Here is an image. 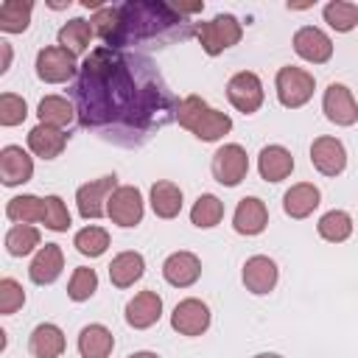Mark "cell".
<instances>
[{"mask_svg": "<svg viewBox=\"0 0 358 358\" xmlns=\"http://www.w3.org/2000/svg\"><path fill=\"white\" fill-rule=\"evenodd\" d=\"M76 115L84 129L117 145H140L176 120V95L159 70L117 48H95L73 84Z\"/></svg>", "mask_w": 358, "mask_h": 358, "instance_id": "obj_1", "label": "cell"}, {"mask_svg": "<svg viewBox=\"0 0 358 358\" xmlns=\"http://www.w3.org/2000/svg\"><path fill=\"white\" fill-rule=\"evenodd\" d=\"M120 8V22L117 31L109 42V48H129V45H140V42H168L176 34L187 36L190 25L187 20L173 11L171 3H159V0H145V3H123Z\"/></svg>", "mask_w": 358, "mask_h": 358, "instance_id": "obj_2", "label": "cell"}, {"mask_svg": "<svg viewBox=\"0 0 358 358\" xmlns=\"http://www.w3.org/2000/svg\"><path fill=\"white\" fill-rule=\"evenodd\" d=\"M176 120L182 129H187L193 137L204 140V143H215L221 140L224 134L232 131V117L227 112H218L213 109L204 98L199 95H187L182 98L179 103V112H176Z\"/></svg>", "mask_w": 358, "mask_h": 358, "instance_id": "obj_3", "label": "cell"}, {"mask_svg": "<svg viewBox=\"0 0 358 358\" xmlns=\"http://www.w3.org/2000/svg\"><path fill=\"white\" fill-rule=\"evenodd\" d=\"M241 36H243V25L232 14H215L213 20L196 25V39L207 56H218L229 50L232 45L241 42Z\"/></svg>", "mask_w": 358, "mask_h": 358, "instance_id": "obj_4", "label": "cell"}, {"mask_svg": "<svg viewBox=\"0 0 358 358\" xmlns=\"http://www.w3.org/2000/svg\"><path fill=\"white\" fill-rule=\"evenodd\" d=\"M274 90H277V101H280L285 109H299V106H305V103L313 98L316 78H313V73H308L305 67L285 64V67H280L277 76H274Z\"/></svg>", "mask_w": 358, "mask_h": 358, "instance_id": "obj_5", "label": "cell"}, {"mask_svg": "<svg viewBox=\"0 0 358 358\" xmlns=\"http://www.w3.org/2000/svg\"><path fill=\"white\" fill-rule=\"evenodd\" d=\"M210 171L215 176L218 185L224 187H235L246 179L249 173V157H246V148L238 145V143H224L215 154H213V162H210Z\"/></svg>", "mask_w": 358, "mask_h": 358, "instance_id": "obj_6", "label": "cell"}, {"mask_svg": "<svg viewBox=\"0 0 358 358\" xmlns=\"http://www.w3.org/2000/svg\"><path fill=\"white\" fill-rule=\"evenodd\" d=\"M117 176L115 173H106L101 179H92V182H84L78 190H76V207H78V215L84 221H95L101 215H106V201L109 196L117 190Z\"/></svg>", "mask_w": 358, "mask_h": 358, "instance_id": "obj_7", "label": "cell"}, {"mask_svg": "<svg viewBox=\"0 0 358 358\" xmlns=\"http://www.w3.org/2000/svg\"><path fill=\"white\" fill-rule=\"evenodd\" d=\"M81 67L76 64V56L59 45H48L36 53V76L45 84H64L70 81Z\"/></svg>", "mask_w": 358, "mask_h": 358, "instance_id": "obj_8", "label": "cell"}, {"mask_svg": "<svg viewBox=\"0 0 358 358\" xmlns=\"http://www.w3.org/2000/svg\"><path fill=\"white\" fill-rule=\"evenodd\" d=\"M227 98H229V103H232L238 112L255 115V112L263 106V98H266L263 81L257 78V73L241 70V73H235V76L227 81Z\"/></svg>", "mask_w": 358, "mask_h": 358, "instance_id": "obj_9", "label": "cell"}, {"mask_svg": "<svg viewBox=\"0 0 358 358\" xmlns=\"http://www.w3.org/2000/svg\"><path fill=\"white\" fill-rule=\"evenodd\" d=\"M143 213H145V204H143V193L134 187V185H120L109 201H106V215L112 218V224L123 227V229H131L143 221Z\"/></svg>", "mask_w": 358, "mask_h": 358, "instance_id": "obj_10", "label": "cell"}, {"mask_svg": "<svg viewBox=\"0 0 358 358\" xmlns=\"http://www.w3.org/2000/svg\"><path fill=\"white\" fill-rule=\"evenodd\" d=\"M322 112L330 123L336 126H352L358 123V103L352 98V90L347 84H327L324 95H322Z\"/></svg>", "mask_w": 358, "mask_h": 358, "instance_id": "obj_11", "label": "cell"}, {"mask_svg": "<svg viewBox=\"0 0 358 358\" xmlns=\"http://www.w3.org/2000/svg\"><path fill=\"white\" fill-rule=\"evenodd\" d=\"M310 165L322 176H338L347 168V148L338 137L322 134L310 143Z\"/></svg>", "mask_w": 358, "mask_h": 358, "instance_id": "obj_12", "label": "cell"}, {"mask_svg": "<svg viewBox=\"0 0 358 358\" xmlns=\"http://www.w3.org/2000/svg\"><path fill=\"white\" fill-rule=\"evenodd\" d=\"M210 308H207V302H201V299H196V296H187V299H182L176 308H173V313H171V327L179 333V336H201V333H207V327H210Z\"/></svg>", "mask_w": 358, "mask_h": 358, "instance_id": "obj_13", "label": "cell"}, {"mask_svg": "<svg viewBox=\"0 0 358 358\" xmlns=\"http://www.w3.org/2000/svg\"><path fill=\"white\" fill-rule=\"evenodd\" d=\"M241 280H243V285H246L249 294L266 296V294L274 291V285H277V280H280V271H277V263H274L271 257L255 255V257H249V260L243 263Z\"/></svg>", "mask_w": 358, "mask_h": 358, "instance_id": "obj_14", "label": "cell"}, {"mask_svg": "<svg viewBox=\"0 0 358 358\" xmlns=\"http://www.w3.org/2000/svg\"><path fill=\"white\" fill-rule=\"evenodd\" d=\"M294 53L310 64H324L333 56V39L316 25H302L294 34Z\"/></svg>", "mask_w": 358, "mask_h": 358, "instance_id": "obj_15", "label": "cell"}, {"mask_svg": "<svg viewBox=\"0 0 358 358\" xmlns=\"http://www.w3.org/2000/svg\"><path fill=\"white\" fill-rule=\"evenodd\" d=\"M34 176V159L22 145H3L0 148V179L6 187H17L31 182Z\"/></svg>", "mask_w": 358, "mask_h": 358, "instance_id": "obj_16", "label": "cell"}, {"mask_svg": "<svg viewBox=\"0 0 358 358\" xmlns=\"http://www.w3.org/2000/svg\"><path fill=\"white\" fill-rule=\"evenodd\" d=\"M266 227H268V207H266V201L257 199V196L241 199L238 207H235V215H232V229L238 235L252 238V235H260Z\"/></svg>", "mask_w": 358, "mask_h": 358, "instance_id": "obj_17", "label": "cell"}, {"mask_svg": "<svg viewBox=\"0 0 358 358\" xmlns=\"http://www.w3.org/2000/svg\"><path fill=\"white\" fill-rule=\"evenodd\" d=\"M159 316H162V296L151 288L134 294L126 302V324L134 327V330H145V327L157 324Z\"/></svg>", "mask_w": 358, "mask_h": 358, "instance_id": "obj_18", "label": "cell"}, {"mask_svg": "<svg viewBox=\"0 0 358 358\" xmlns=\"http://www.w3.org/2000/svg\"><path fill=\"white\" fill-rule=\"evenodd\" d=\"M62 268H64V252H62V246L59 243H45V246L36 249V255H34V260L28 266V277L36 285H50V282L59 280Z\"/></svg>", "mask_w": 358, "mask_h": 358, "instance_id": "obj_19", "label": "cell"}, {"mask_svg": "<svg viewBox=\"0 0 358 358\" xmlns=\"http://www.w3.org/2000/svg\"><path fill=\"white\" fill-rule=\"evenodd\" d=\"M162 277L173 288H190L201 277V260L193 252H185V249L182 252H173L162 263Z\"/></svg>", "mask_w": 358, "mask_h": 358, "instance_id": "obj_20", "label": "cell"}, {"mask_svg": "<svg viewBox=\"0 0 358 358\" xmlns=\"http://www.w3.org/2000/svg\"><path fill=\"white\" fill-rule=\"evenodd\" d=\"M64 347H67V338H64L62 327L53 322L36 324L28 336V350L34 358H59L64 352Z\"/></svg>", "mask_w": 358, "mask_h": 358, "instance_id": "obj_21", "label": "cell"}, {"mask_svg": "<svg viewBox=\"0 0 358 358\" xmlns=\"http://www.w3.org/2000/svg\"><path fill=\"white\" fill-rule=\"evenodd\" d=\"M257 171L266 182H282L291 176L294 171V157L285 145H263L260 157H257Z\"/></svg>", "mask_w": 358, "mask_h": 358, "instance_id": "obj_22", "label": "cell"}, {"mask_svg": "<svg viewBox=\"0 0 358 358\" xmlns=\"http://www.w3.org/2000/svg\"><path fill=\"white\" fill-rule=\"evenodd\" d=\"M67 145V134L64 129H53V126H45V123H36L31 131H28V148L34 157L39 159H56Z\"/></svg>", "mask_w": 358, "mask_h": 358, "instance_id": "obj_23", "label": "cell"}, {"mask_svg": "<svg viewBox=\"0 0 358 358\" xmlns=\"http://www.w3.org/2000/svg\"><path fill=\"white\" fill-rule=\"evenodd\" d=\"M319 201H322V193H319V187L313 185V182H299V185H291L288 190H285V196H282V210H285V215H291V218H308L316 207H319Z\"/></svg>", "mask_w": 358, "mask_h": 358, "instance_id": "obj_24", "label": "cell"}, {"mask_svg": "<svg viewBox=\"0 0 358 358\" xmlns=\"http://www.w3.org/2000/svg\"><path fill=\"white\" fill-rule=\"evenodd\" d=\"M143 271H145V257H143L140 252H131V249L115 255L112 263H109V280H112L115 288H129V285H134V282L143 277Z\"/></svg>", "mask_w": 358, "mask_h": 358, "instance_id": "obj_25", "label": "cell"}, {"mask_svg": "<svg viewBox=\"0 0 358 358\" xmlns=\"http://www.w3.org/2000/svg\"><path fill=\"white\" fill-rule=\"evenodd\" d=\"M115 350V336L106 324H87L78 333V355L81 358H109Z\"/></svg>", "mask_w": 358, "mask_h": 358, "instance_id": "obj_26", "label": "cell"}, {"mask_svg": "<svg viewBox=\"0 0 358 358\" xmlns=\"http://www.w3.org/2000/svg\"><path fill=\"white\" fill-rule=\"evenodd\" d=\"M148 201H151V210H154L157 218H165V221L176 218L179 210H182V187L168 182V179H159V182L151 185Z\"/></svg>", "mask_w": 358, "mask_h": 358, "instance_id": "obj_27", "label": "cell"}, {"mask_svg": "<svg viewBox=\"0 0 358 358\" xmlns=\"http://www.w3.org/2000/svg\"><path fill=\"white\" fill-rule=\"evenodd\" d=\"M92 36H95L92 25H90L87 20H81V17H73V20H67V22L59 28V34H56V39H59V48L70 50L73 56H81V53H87V48H90Z\"/></svg>", "mask_w": 358, "mask_h": 358, "instance_id": "obj_28", "label": "cell"}, {"mask_svg": "<svg viewBox=\"0 0 358 358\" xmlns=\"http://www.w3.org/2000/svg\"><path fill=\"white\" fill-rule=\"evenodd\" d=\"M36 115H39V123L53 126V129H64V126L73 123L76 106L64 95H45L39 101V106H36Z\"/></svg>", "mask_w": 358, "mask_h": 358, "instance_id": "obj_29", "label": "cell"}, {"mask_svg": "<svg viewBox=\"0 0 358 358\" xmlns=\"http://www.w3.org/2000/svg\"><path fill=\"white\" fill-rule=\"evenodd\" d=\"M6 215L8 221L14 224H42L45 221V199L34 196V193H22V196H14L8 199L6 204Z\"/></svg>", "mask_w": 358, "mask_h": 358, "instance_id": "obj_30", "label": "cell"}, {"mask_svg": "<svg viewBox=\"0 0 358 358\" xmlns=\"http://www.w3.org/2000/svg\"><path fill=\"white\" fill-rule=\"evenodd\" d=\"M34 3L31 0H6L0 3V31L3 34H22L31 25Z\"/></svg>", "mask_w": 358, "mask_h": 358, "instance_id": "obj_31", "label": "cell"}, {"mask_svg": "<svg viewBox=\"0 0 358 358\" xmlns=\"http://www.w3.org/2000/svg\"><path fill=\"white\" fill-rule=\"evenodd\" d=\"M224 218V201L215 193H201L190 207V221L199 229H213Z\"/></svg>", "mask_w": 358, "mask_h": 358, "instance_id": "obj_32", "label": "cell"}, {"mask_svg": "<svg viewBox=\"0 0 358 358\" xmlns=\"http://www.w3.org/2000/svg\"><path fill=\"white\" fill-rule=\"evenodd\" d=\"M42 243V235L34 224H14L8 232H6V252L11 257H25L31 255L36 246Z\"/></svg>", "mask_w": 358, "mask_h": 358, "instance_id": "obj_33", "label": "cell"}, {"mask_svg": "<svg viewBox=\"0 0 358 358\" xmlns=\"http://www.w3.org/2000/svg\"><path fill=\"white\" fill-rule=\"evenodd\" d=\"M322 17L336 34H350L358 25V6L350 0H330L322 8Z\"/></svg>", "mask_w": 358, "mask_h": 358, "instance_id": "obj_34", "label": "cell"}, {"mask_svg": "<svg viewBox=\"0 0 358 358\" xmlns=\"http://www.w3.org/2000/svg\"><path fill=\"white\" fill-rule=\"evenodd\" d=\"M316 232H319L324 241H330V243H341V241H347V238L352 235V218H350V213H344V210H327V213L319 218Z\"/></svg>", "mask_w": 358, "mask_h": 358, "instance_id": "obj_35", "label": "cell"}, {"mask_svg": "<svg viewBox=\"0 0 358 358\" xmlns=\"http://www.w3.org/2000/svg\"><path fill=\"white\" fill-rule=\"evenodd\" d=\"M73 246H76L78 255H84V257H101V255L109 249V232H106L103 227L90 224V227H84V229L76 232Z\"/></svg>", "mask_w": 358, "mask_h": 358, "instance_id": "obj_36", "label": "cell"}, {"mask_svg": "<svg viewBox=\"0 0 358 358\" xmlns=\"http://www.w3.org/2000/svg\"><path fill=\"white\" fill-rule=\"evenodd\" d=\"M95 291H98V274H95V268H87V266L73 268V277L67 282V296L73 302H87Z\"/></svg>", "mask_w": 358, "mask_h": 358, "instance_id": "obj_37", "label": "cell"}, {"mask_svg": "<svg viewBox=\"0 0 358 358\" xmlns=\"http://www.w3.org/2000/svg\"><path fill=\"white\" fill-rule=\"evenodd\" d=\"M25 117H28L25 98L22 95H14V92H3L0 95V126L11 129V126H20Z\"/></svg>", "mask_w": 358, "mask_h": 358, "instance_id": "obj_38", "label": "cell"}, {"mask_svg": "<svg viewBox=\"0 0 358 358\" xmlns=\"http://www.w3.org/2000/svg\"><path fill=\"white\" fill-rule=\"evenodd\" d=\"M117 22H120V8H117V6H101V8L92 14V20H90L95 36H101L106 45L112 42V36H115V31H117Z\"/></svg>", "mask_w": 358, "mask_h": 358, "instance_id": "obj_39", "label": "cell"}, {"mask_svg": "<svg viewBox=\"0 0 358 358\" xmlns=\"http://www.w3.org/2000/svg\"><path fill=\"white\" fill-rule=\"evenodd\" d=\"M42 224L53 232H67L70 229V210L59 196H45V221Z\"/></svg>", "mask_w": 358, "mask_h": 358, "instance_id": "obj_40", "label": "cell"}, {"mask_svg": "<svg viewBox=\"0 0 358 358\" xmlns=\"http://www.w3.org/2000/svg\"><path fill=\"white\" fill-rule=\"evenodd\" d=\"M25 305V291L14 277H3L0 280V313L11 316Z\"/></svg>", "mask_w": 358, "mask_h": 358, "instance_id": "obj_41", "label": "cell"}, {"mask_svg": "<svg viewBox=\"0 0 358 358\" xmlns=\"http://www.w3.org/2000/svg\"><path fill=\"white\" fill-rule=\"evenodd\" d=\"M173 6V11H179L182 17H187V14H199L201 8H204V3H171Z\"/></svg>", "mask_w": 358, "mask_h": 358, "instance_id": "obj_42", "label": "cell"}, {"mask_svg": "<svg viewBox=\"0 0 358 358\" xmlns=\"http://www.w3.org/2000/svg\"><path fill=\"white\" fill-rule=\"evenodd\" d=\"M0 53H3V62H0V73H6L8 67H11V45L3 39L0 42Z\"/></svg>", "mask_w": 358, "mask_h": 358, "instance_id": "obj_43", "label": "cell"}, {"mask_svg": "<svg viewBox=\"0 0 358 358\" xmlns=\"http://www.w3.org/2000/svg\"><path fill=\"white\" fill-rule=\"evenodd\" d=\"M129 358H159L157 352H148V350H140V352H131Z\"/></svg>", "mask_w": 358, "mask_h": 358, "instance_id": "obj_44", "label": "cell"}, {"mask_svg": "<svg viewBox=\"0 0 358 358\" xmlns=\"http://www.w3.org/2000/svg\"><path fill=\"white\" fill-rule=\"evenodd\" d=\"M255 358H282V355L280 352H257Z\"/></svg>", "mask_w": 358, "mask_h": 358, "instance_id": "obj_45", "label": "cell"}]
</instances>
